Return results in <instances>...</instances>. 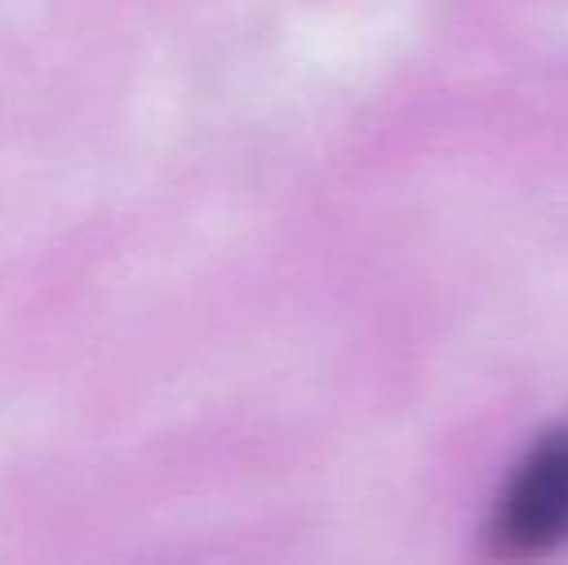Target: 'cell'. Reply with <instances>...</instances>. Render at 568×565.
<instances>
[{
    "label": "cell",
    "mask_w": 568,
    "mask_h": 565,
    "mask_svg": "<svg viewBox=\"0 0 568 565\" xmlns=\"http://www.w3.org/2000/svg\"><path fill=\"white\" fill-rule=\"evenodd\" d=\"M487 538L507 562H541L568 546V423L541 434L510 468Z\"/></svg>",
    "instance_id": "6da1fadb"
}]
</instances>
